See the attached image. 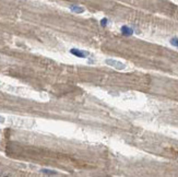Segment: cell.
<instances>
[{"label": "cell", "mask_w": 178, "mask_h": 177, "mask_svg": "<svg viewBox=\"0 0 178 177\" xmlns=\"http://www.w3.org/2000/svg\"><path fill=\"white\" fill-rule=\"evenodd\" d=\"M106 65H108V66L115 69H118V70H122V69L126 68V66L124 63H119L117 60H113V59H106Z\"/></svg>", "instance_id": "obj_1"}, {"label": "cell", "mask_w": 178, "mask_h": 177, "mask_svg": "<svg viewBox=\"0 0 178 177\" xmlns=\"http://www.w3.org/2000/svg\"><path fill=\"white\" fill-rule=\"evenodd\" d=\"M70 52L79 58H85L86 56H89V52H83V50H81L79 48H72V49H70Z\"/></svg>", "instance_id": "obj_2"}, {"label": "cell", "mask_w": 178, "mask_h": 177, "mask_svg": "<svg viewBox=\"0 0 178 177\" xmlns=\"http://www.w3.org/2000/svg\"><path fill=\"white\" fill-rule=\"evenodd\" d=\"M121 34L125 35V36H131L133 34V30L129 26H127V25H124L121 28Z\"/></svg>", "instance_id": "obj_3"}, {"label": "cell", "mask_w": 178, "mask_h": 177, "mask_svg": "<svg viewBox=\"0 0 178 177\" xmlns=\"http://www.w3.org/2000/svg\"><path fill=\"white\" fill-rule=\"evenodd\" d=\"M70 10L72 12H75V13H83V12H84V8H82V7H80V6L72 5V6H70Z\"/></svg>", "instance_id": "obj_4"}, {"label": "cell", "mask_w": 178, "mask_h": 177, "mask_svg": "<svg viewBox=\"0 0 178 177\" xmlns=\"http://www.w3.org/2000/svg\"><path fill=\"white\" fill-rule=\"evenodd\" d=\"M40 172L44 174H47V175H57V172L52 171V170H42Z\"/></svg>", "instance_id": "obj_5"}, {"label": "cell", "mask_w": 178, "mask_h": 177, "mask_svg": "<svg viewBox=\"0 0 178 177\" xmlns=\"http://www.w3.org/2000/svg\"><path fill=\"white\" fill-rule=\"evenodd\" d=\"M171 44H172L173 46H176V47H178V38H172L171 40Z\"/></svg>", "instance_id": "obj_6"}, {"label": "cell", "mask_w": 178, "mask_h": 177, "mask_svg": "<svg viewBox=\"0 0 178 177\" xmlns=\"http://www.w3.org/2000/svg\"><path fill=\"white\" fill-rule=\"evenodd\" d=\"M107 22H108V20H107L106 17H104V19L101 20V25H102V26H106V25H107Z\"/></svg>", "instance_id": "obj_7"}]
</instances>
